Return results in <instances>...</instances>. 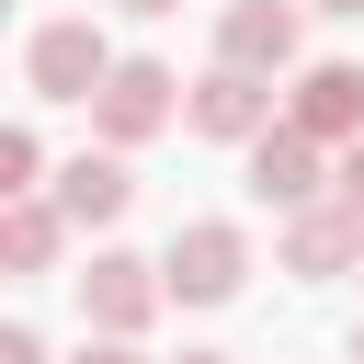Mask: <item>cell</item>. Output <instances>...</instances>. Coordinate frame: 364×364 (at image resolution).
Masks as SVG:
<instances>
[{"mask_svg":"<svg viewBox=\"0 0 364 364\" xmlns=\"http://www.w3.org/2000/svg\"><path fill=\"white\" fill-rule=\"evenodd\" d=\"M159 307H171L159 262H136V250H91V273H80V318H91V341H136Z\"/></svg>","mask_w":364,"mask_h":364,"instance_id":"277c9868","label":"cell"},{"mask_svg":"<svg viewBox=\"0 0 364 364\" xmlns=\"http://www.w3.org/2000/svg\"><path fill=\"white\" fill-rule=\"evenodd\" d=\"M0 364H46V341H34L23 318H11V330H0Z\"/></svg>","mask_w":364,"mask_h":364,"instance_id":"5bb4252c","label":"cell"},{"mask_svg":"<svg viewBox=\"0 0 364 364\" xmlns=\"http://www.w3.org/2000/svg\"><path fill=\"white\" fill-rule=\"evenodd\" d=\"M296 46H307V0H228V11H216V68L284 80Z\"/></svg>","mask_w":364,"mask_h":364,"instance_id":"5b68a950","label":"cell"},{"mask_svg":"<svg viewBox=\"0 0 364 364\" xmlns=\"http://www.w3.org/2000/svg\"><path fill=\"white\" fill-rule=\"evenodd\" d=\"M23 193H57V182H46V136H34V125H11V136H0V205H23Z\"/></svg>","mask_w":364,"mask_h":364,"instance_id":"7c38bea8","label":"cell"},{"mask_svg":"<svg viewBox=\"0 0 364 364\" xmlns=\"http://www.w3.org/2000/svg\"><path fill=\"white\" fill-rule=\"evenodd\" d=\"M353 273H364V262H353Z\"/></svg>","mask_w":364,"mask_h":364,"instance_id":"ffe728a7","label":"cell"},{"mask_svg":"<svg viewBox=\"0 0 364 364\" xmlns=\"http://www.w3.org/2000/svg\"><path fill=\"white\" fill-rule=\"evenodd\" d=\"M159 284H171V307H228L250 284V228L239 216H182L171 250H159Z\"/></svg>","mask_w":364,"mask_h":364,"instance_id":"7a4b0ae2","label":"cell"},{"mask_svg":"<svg viewBox=\"0 0 364 364\" xmlns=\"http://www.w3.org/2000/svg\"><path fill=\"white\" fill-rule=\"evenodd\" d=\"M250 193H262L273 216H307V205H330V148H307L296 125H273V136L250 148Z\"/></svg>","mask_w":364,"mask_h":364,"instance_id":"ba28073f","label":"cell"},{"mask_svg":"<svg viewBox=\"0 0 364 364\" xmlns=\"http://www.w3.org/2000/svg\"><path fill=\"white\" fill-rule=\"evenodd\" d=\"M114 11H136V23H159V11H182V0H114Z\"/></svg>","mask_w":364,"mask_h":364,"instance_id":"2e32d148","label":"cell"},{"mask_svg":"<svg viewBox=\"0 0 364 364\" xmlns=\"http://www.w3.org/2000/svg\"><path fill=\"white\" fill-rule=\"evenodd\" d=\"M68 364H148V353H136V341H80Z\"/></svg>","mask_w":364,"mask_h":364,"instance_id":"9a60e30c","label":"cell"},{"mask_svg":"<svg viewBox=\"0 0 364 364\" xmlns=\"http://www.w3.org/2000/svg\"><path fill=\"white\" fill-rule=\"evenodd\" d=\"M182 364H228V353H182Z\"/></svg>","mask_w":364,"mask_h":364,"instance_id":"ac0fdd59","label":"cell"},{"mask_svg":"<svg viewBox=\"0 0 364 364\" xmlns=\"http://www.w3.org/2000/svg\"><path fill=\"white\" fill-rule=\"evenodd\" d=\"M353 364H364V330H353Z\"/></svg>","mask_w":364,"mask_h":364,"instance_id":"d6986e66","label":"cell"},{"mask_svg":"<svg viewBox=\"0 0 364 364\" xmlns=\"http://www.w3.org/2000/svg\"><path fill=\"white\" fill-rule=\"evenodd\" d=\"M307 11H341V23H364V0H307Z\"/></svg>","mask_w":364,"mask_h":364,"instance_id":"e0dca14e","label":"cell"},{"mask_svg":"<svg viewBox=\"0 0 364 364\" xmlns=\"http://www.w3.org/2000/svg\"><path fill=\"white\" fill-rule=\"evenodd\" d=\"M57 250H68V216H57L46 193L0 205V273H57Z\"/></svg>","mask_w":364,"mask_h":364,"instance_id":"8fae6325","label":"cell"},{"mask_svg":"<svg viewBox=\"0 0 364 364\" xmlns=\"http://www.w3.org/2000/svg\"><path fill=\"white\" fill-rule=\"evenodd\" d=\"M46 205H57L68 228H114V216L136 205V171H125L114 148H80V159L57 171V193H46Z\"/></svg>","mask_w":364,"mask_h":364,"instance_id":"9c48e42d","label":"cell"},{"mask_svg":"<svg viewBox=\"0 0 364 364\" xmlns=\"http://www.w3.org/2000/svg\"><path fill=\"white\" fill-rule=\"evenodd\" d=\"M353 262H364V216H341V205L284 216V273H296V284H330V273H353Z\"/></svg>","mask_w":364,"mask_h":364,"instance_id":"30bf717a","label":"cell"},{"mask_svg":"<svg viewBox=\"0 0 364 364\" xmlns=\"http://www.w3.org/2000/svg\"><path fill=\"white\" fill-rule=\"evenodd\" d=\"M330 205H341V216H364V136L330 159Z\"/></svg>","mask_w":364,"mask_h":364,"instance_id":"4fadbf2b","label":"cell"},{"mask_svg":"<svg viewBox=\"0 0 364 364\" xmlns=\"http://www.w3.org/2000/svg\"><path fill=\"white\" fill-rule=\"evenodd\" d=\"M284 125H296L307 148H330V159H341V148L364 136V68H353V57H307V68H296V91H284Z\"/></svg>","mask_w":364,"mask_h":364,"instance_id":"8992f818","label":"cell"},{"mask_svg":"<svg viewBox=\"0 0 364 364\" xmlns=\"http://www.w3.org/2000/svg\"><path fill=\"white\" fill-rule=\"evenodd\" d=\"M182 102H193V91H182V80L159 68V57H125V68L102 80V102H91V136H102V148L125 159V148H148V136H159V125H171Z\"/></svg>","mask_w":364,"mask_h":364,"instance_id":"3957f363","label":"cell"},{"mask_svg":"<svg viewBox=\"0 0 364 364\" xmlns=\"http://www.w3.org/2000/svg\"><path fill=\"white\" fill-rule=\"evenodd\" d=\"M114 68H125V57H114V34H102L91 11H57V23L23 34V80H34V102H102Z\"/></svg>","mask_w":364,"mask_h":364,"instance_id":"6da1fadb","label":"cell"},{"mask_svg":"<svg viewBox=\"0 0 364 364\" xmlns=\"http://www.w3.org/2000/svg\"><path fill=\"white\" fill-rule=\"evenodd\" d=\"M182 114H193V136H216V148H262V136L284 125V91L250 80V68H205Z\"/></svg>","mask_w":364,"mask_h":364,"instance_id":"52a82bcc","label":"cell"}]
</instances>
